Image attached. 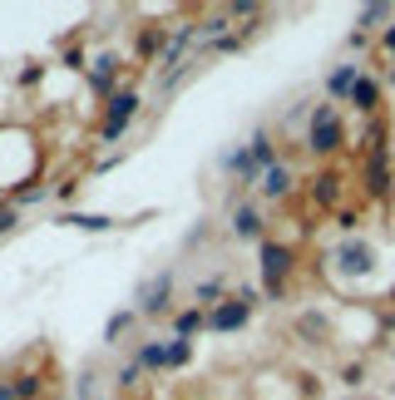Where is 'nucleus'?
Wrapping results in <instances>:
<instances>
[{"mask_svg":"<svg viewBox=\"0 0 395 400\" xmlns=\"http://www.w3.org/2000/svg\"><path fill=\"white\" fill-rule=\"evenodd\" d=\"M287 272H292V247L262 242V282H267V292H282V277Z\"/></svg>","mask_w":395,"mask_h":400,"instance_id":"obj_2","label":"nucleus"},{"mask_svg":"<svg viewBox=\"0 0 395 400\" xmlns=\"http://www.w3.org/2000/svg\"><path fill=\"white\" fill-rule=\"evenodd\" d=\"M198 326H202V316H198V311H183V316H178V331H183V336L198 331Z\"/></svg>","mask_w":395,"mask_h":400,"instance_id":"obj_10","label":"nucleus"},{"mask_svg":"<svg viewBox=\"0 0 395 400\" xmlns=\"http://www.w3.org/2000/svg\"><path fill=\"white\" fill-rule=\"evenodd\" d=\"M232 232H237V237H257V232H262L257 207H237V212H232Z\"/></svg>","mask_w":395,"mask_h":400,"instance_id":"obj_6","label":"nucleus"},{"mask_svg":"<svg viewBox=\"0 0 395 400\" xmlns=\"http://www.w3.org/2000/svg\"><path fill=\"white\" fill-rule=\"evenodd\" d=\"M336 183H341L336 173H326V178H316V198H321V202H336Z\"/></svg>","mask_w":395,"mask_h":400,"instance_id":"obj_9","label":"nucleus"},{"mask_svg":"<svg viewBox=\"0 0 395 400\" xmlns=\"http://www.w3.org/2000/svg\"><path fill=\"white\" fill-rule=\"evenodd\" d=\"M287 188H292V173H287L282 163H272V168L262 173V193H267V198H282Z\"/></svg>","mask_w":395,"mask_h":400,"instance_id":"obj_5","label":"nucleus"},{"mask_svg":"<svg viewBox=\"0 0 395 400\" xmlns=\"http://www.w3.org/2000/svg\"><path fill=\"white\" fill-rule=\"evenodd\" d=\"M386 50H395V30H386Z\"/></svg>","mask_w":395,"mask_h":400,"instance_id":"obj_14","label":"nucleus"},{"mask_svg":"<svg viewBox=\"0 0 395 400\" xmlns=\"http://www.w3.org/2000/svg\"><path fill=\"white\" fill-rule=\"evenodd\" d=\"M134 94H114L109 99V119H104V139H119L124 129H129V119H134Z\"/></svg>","mask_w":395,"mask_h":400,"instance_id":"obj_3","label":"nucleus"},{"mask_svg":"<svg viewBox=\"0 0 395 400\" xmlns=\"http://www.w3.org/2000/svg\"><path fill=\"white\" fill-rule=\"evenodd\" d=\"M306 139H311V153H331V148H341V139H346V129H341V114H336L331 104H321V109L311 114V129H306Z\"/></svg>","mask_w":395,"mask_h":400,"instance_id":"obj_1","label":"nucleus"},{"mask_svg":"<svg viewBox=\"0 0 395 400\" xmlns=\"http://www.w3.org/2000/svg\"><path fill=\"white\" fill-rule=\"evenodd\" d=\"M376 99H381V94H376V85H371V80H356L351 104H356V109H376Z\"/></svg>","mask_w":395,"mask_h":400,"instance_id":"obj_7","label":"nucleus"},{"mask_svg":"<svg viewBox=\"0 0 395 400\" xmlns=\"http://www.w3.org/2000/svg\"><path fill=\"white\" fill-rule=\"evenodd\" d=\"M242 321H247V301H227V306L212 311V326H217V331H232V326H242Z\"/></svg>","mask_w":395,"mask_h":400,"instance_id":"obj_4","label":"nucleus"},{"mask_svg":"<svg viewBox=\"0 0 395 400\" xmlns=\"http://www.w3.org/2000/svg\"><path fill=\"white\" fill-rule=\"evenodd\" d=\"M0 400H15V386H0Z\"/></svg>","mask_w":395,"mask_h":400,"instance_id":"obj_13","label":"nucleus"},{"mask_svg":"<svg viewBox=\"0 0 395 400\" xmlns=\"http://www.w3.org/2000/svg\"><path fill=\"white\" fill-rule=\"evenodd\" d=\"M5 227H15V212H10V207H0V232H5Z\"/></svg>","mask_w":395,"mask_h":400,"instance_id":"obj_12","label":"nucleus"},{"mask_svg":"<svg viewBox=\"0 0 395 400\" xmlns=\"http://www.w3.org/2000/svg\"><path fill=\"white\" fill-rule=\"evenodd\" d=\"M40 386H45V381H40V376H30V371H25V376H15V396H20V400L40 396Z\"/></svg>","mask_w":395,"mask_h":400,"instance_id":"obj_8","label":"nucleus"},{"mask_svg":"<svg viewBox=\"0 0 395 400\" xmlns=\"http://www.w3.org/2000/svg\"><path fill=\"white\" fill-rule=\"evenodd\" d=\"M178 361H188V341H178V346H168V366H178Z\"/></svg>","mask_w":395,"mask_h":400,"instance_id":"obj_11","label":"nucleus"}]
</instances>
